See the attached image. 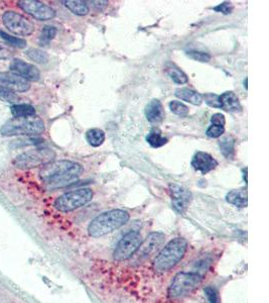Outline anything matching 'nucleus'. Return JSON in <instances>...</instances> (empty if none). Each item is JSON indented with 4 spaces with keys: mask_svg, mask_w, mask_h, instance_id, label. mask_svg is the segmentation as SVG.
Instances as JSON below:
<instances>
[{
    "mask_svg": "<svg viewBox=\"0 0 269 303\" xmlns=\"http://www.w3.org/2000/svg\"><path fill=\"white\" fill-rule=\"evenodd\" d=\"M83 171L84 169L80 164L62 160L43 166L39 172V177L50 187L58 188L78 180Z\"/></svg>",
    "mask_w": 269,
    "mask_h": 303,
    "instance_id": "1",
    "label": "nucleus"
},
{
    "mask_svg": "<svg viewBox=\"0 0 269 303\" xmlns=\"http://www.w3.org/2000/svg\"><path fill=\"white\" fill-rule=\"evenodd\" d=\"M129 220V213L121 209H114L98 215L92 220L88 226L89 235L93 238H98L110 234Z\"/></svg>",
    "mask_w": 269,
    "mask_h": 303,
    "instance_id": "2",
    "label": "nucleus"
},
{
    "mask_svg": "<svg viewBox=\"0 0 269 303\" xmlns=\"http://www.w3.org/2000/svg\"><path fill=\"white\" fill-rule=\"evenodd\" d=\"M44 132V124L38 117L14 118L5 123L0 129V134L12 136H37Z\"/></svg>",
    "mask_w": 269,
    "mask_h": 303,
    "instance_id": "3",
    "label": "nucleus"
},
{
    "mask_svg": "<svg viewBox=\"0 0 269 303\" xmlns=\"http://www.w3.org/2000/svg\"><path fill=\"white\" fill-rule=\"evenodd\" d=\"M188 243L183 238L170 241L159 253L154 261V267L159 272H166L173 268L185 256Z\"/></svg>",
    "mask_w": 269,
    "mask_h": 303,
    "instance_id": "4",
    "label": "nucleus"
},
{
    "mask_svg": "<svg viewBox=\"0 0 269 303\" xmlns=\"http://www.w3.org/2000/svg\"><path fill=\"white\" fill-rule=\"evenodd\" d=\"M92 198L93 191L90 188H80L58 197L55 201V207L61 212H70L86 205Z\"/></svg>",
    "mask_w": 269,
    "mask_h": 303,
    "instance_id": "5",
    "label": "nucleus"
},
{
    "mask_svg": "<svg viewBox=\"0 0 269 303\" xmlns=\"http://www.w3.org/2000/svg\"><path fill=\"white\" fill-rule=\"evenodd\" d=\"M56 153L50 149H35L24 152L14 159V165L19 169H30L46 166L54 161Z\"/></svg>",
    "mask_w": 269,
    "mask_h": 303,
    "instance_id": "6",
    "label": "nucleus"
},
{
    "mask_svg": "<svg viewBox=\"0 0 269 303\" xmlns=\"http://www.w3.org/2000/svg\"><path fill=\"white\" fill-rule=\"evenodd\" d=\"M201 281V276L197 273H180L173 279L168 294L171 298H180L193 290Z\"/></svg>",
    "mask_w": 269,
    "mask_h": 303,
    "instance_id": "7",
    "label": "nucleus"
},
{
    "mask_svg": "<svg viewBox=\"0 0 269 303\" xmlns=\"http://www.w3.org/2000/svg\"><path fill=\"white\" fill-rule=\"evenodd\" d=\"M142 244L141 236L137 232H129L118 243L114 251L116 261H124L131 258Z\"/></svg>",
    "mask_w": 269,
    "mask_h": 303,
    "instance_id": "8",
    "label": "nucleus"
},
{
    "mask_svg": "<svg viewBox=\"0 0 269 303\" xmlns=\"http://www.w3.org/2000/svg\"><path fill=\"white\" fill-rule=\"evenodd\" d=\"M2 21L8 30L18 35H29L34 30V26L29 20L14 11L4 12Z\"/></svg>",
    "mask_w": 269,
    "mask_h": 303,
    "instance_id": "9",
    "label": "nucleus"
},
{
    "mask_svg": "<svg viewBox=\"0 0 269 303\" xmlns=\"http://www.w3.org/2000/svg\"><path fill=\"white\" fill-rule=\"evenodd\" d=\"M19 7L37 20H49L56 16V11L49 5L36 0H21Z\"/></svg>",
    "mask_w": 269,
    "mask_h": 303,
    "instance_id": "10",
    "label": "nucleus"
},
{
    "mask_svg": "<svg viewBox=\"0 0 269 303\" xmlns=\"http://www.w3.org/2000/svg\"><path fill=\"white\" fill-rule=\"evenodd\" d=\"M10 70L26 81H37L40 78V73L35 66L20 59H14L10 63Z\"/></svg>",
    "mask_w": 269,
    "mask_h": 303,
    "instance_id": "11",
    "label": "nucleus"
},
{
    "mask_svg": "<svg viewBox=\"0 0 269 303\" xmlns=\"http://www.w3.org/2000/svg\"><path fill=\"white\" fill-rule=\"evenodd\" d=\"M169 192L171 196L172 206L174 207V209L180 213H185L192 200L191 192L175 184L169 185Z\"/></svg>",
    "mask_w": 269,
    "mask_h": 303,
    "instance_id": "12",
    "label": "nucleus"
},
{
    "mask_svg": "<svg viewBox=\"0 0 269 303\" xmlns=\"http://www.w3.org/2000/svg\"><path fill=\"white\" fill-rule=\"evenodd\" d=\"M0 85L12 90L13 92H25L30 88V84L28 81L12 72L0 73Z\"/></svg>",
    "mask_w": 269,
    "mask_h": 303,
    "instance_id": "13",
    "label": "nucleus"
},
{
    "mask_svg": "<svg viewBox=\"0 0 269 303\" xmlns=\"http://www.w3.org/2000/svg\"><path fill=\"white\" fill-rule=\"evenodd\" d=\"M192 166L196 171L202 174H207L218 166V162L210 154L205 152H198L192 160Z\"/></svg>",
    "mask_w": 269,
    "mask_h": 303,
    "instance_id": "14",
    "label": "nucleus"
},
{
    "mask_svg": "<svg viewBox=\"0 0 269 303\" xmlns=\"http://www.w3.org/2000/svg\"><path fill=\"white\" fill-rule=\"evenodd\" d=\"M164 240V236L159 233H153L147 237L145 242L141 244L138 251L136 253L139 254L140 257L146 258L150 256L151 253H153L157 247H159Z\"/></svg>",
    "mask_w": 269,
    "mask_h": 303,
    "instance_id": "15",
    "label": "nucleus"
},
{
    "mask_svg": "<svg viewBox=\"0 0 269 303\" xmlns=\"http://www.w3.org/2000/svg\"><path fill=\"white\" fill-rule=\"evenodd\" d=\"M219 108L227 112H237L241 110V104L237 95L233 91H227L218 97Z\"/></svg>",
    "mask_w": 269,
    "mask_h": 303,
    "instance_id": "16",
    "label": "nucleus"
},
{
    "mask_svg": "<svg viewBox=\"0 0 269 303\" xmlns=\"http://www.w3.org/2000/svg\"><path fill=\"white\" fill-rule=\"evenodd\" d=\"M145 116L147 121L151 124L161 123L164 119V109L161 102L157 99L151 100L145 108Z\"/></svg>",
    "mask_w": 269,
    "mask_h": 303,
    "instance_id": "17",
    "label": "nucleus"
},
{
    "mask_svg": "<svg viewBox=\"0 0 269 303\" xmlns=\"http://www.w3.org/2000/svg\"><path fill=\"white\" fill-rule=\"evenodd\" d=\"M174 95L177 98H180L182 100H185L187 102H190L194 105H201L203 100H204L203 95H201L197 91H194V90L189 89V88H178V89L175 90Z\"/></svg>",
    "mask_w": 269,
    "mask_h": 303,
    "instance_id": "18",
    "label": "nucleus"
},
{
    "mask_svg": "<svg viewBox=\"0 0 269 303\" xmlns=\"http://www.w3.org/2000/svg\"><path fill=\"white\" fill-rule=\"evenodd\" d=\"M227 201L238 207H246L247 206V190L246 189H238L230 191L227 196Z\"/></svg>",
    "mask_w": 269,
    "mask_h": 303,
    "instance_id": "19",
    "label": "nucleus"
},
{
    "mask_svg": "<svg viewBox=\"0 0 269 303\" xmlns=\"http://www.w3.org/2000/svg\"><path fill=\"white\" fill-rule=\"evenodd\" d=\"M165 72L176 84H185L189 81L188 76L173 63H167L165 65Z\"/></svg>",
    "mask_w": 269,
    "mask_h": 303,
    "instance_id": "20",
    "label": "nucleus"
},
{
    "mask_svg": "<svg viewBox=\"0 0 269 303\" xmlns=\"http://www.w3.org/2000/svg\"><path fill=\"white\" fill-rule=\"evenodd\" d=\"M146 141L152 148H160L167 143V139L162 136L161 131L157 128H153L150 130L149 134L146 137Z\"/></svg>",
    "mask_w": 269,
    "mask_h": 303,
    "instance_id": "21",
    "label": "nucleus"
},
{
    "mask_svg": "<svg viewBox=\"0 0 269 303\" xmlns=\"http://www.w3.org/2000/svg\"><path fill=\"white\" fill-rule=\"evenodd\" d=\"M219 146L224 157L228 160H233L235 157V139L231 136L222 139L219 142Z\"/></svg>",
    "mask_w": 269,
    "mask_h": 303,
    "instance_id": "22",
    "label": "nucleus"
},
{
    "mask_svg": "<svg viewBox=\"0 0 269 303\" xmlns=\"http://www.w3.org/2000/svg\"><path fill=\"white\" fill-rule=\"evenodd\" d=\"M66 7H68L73 13L77 15H86L89 12V6L87 2L81 0H68L63 1Z\"/></svg>",
    "mask_w": 269,
    "mask_h": 303,
    "instance_id": "23",
    "label": "nucleus"
},
{
    "mask_svg": "<svg viewBox=\"0 0 269 303\" xmlns=\"http://www.w3.org/2000/svg\"><path fill=\"white\" fill-rule=\"evenodd\" d=\"M86 140L92 147H99L105 141V133L100 129H91L86 134Z\"/></svg>",
    "mask_w": 269,
    "mask_h": 303,
    "instance_id": "24",
    "label": "nucleus"
},
{
    "mask_svg": "<svg viewBox=\"0 0 269 303\" xmlns=\"http://www.w3.org/2000/svg\"><path fill=\"white\" fill-rule=\"evenodd\" d=\"M11 113L14 118H28L35 116V109L29 104H14L11 106Z\"/></svg>",
    "mask_w": 269,
    "mask_h": 303,
    "instance_id": "25",
    "label": "nucleus"
},
{
    "mask_svg": "<svg viewBox=\"0 0 269 303\" xmlns=\"http://www.w3.org/2000/svg\"><path fill=\"white\" fill-rule=\"evenodd\" d=\"M57 34V28L52 25H46L40 33L39 36V44L40 46H47Z\"/></svg>",
    "mask_w": 269,
    "mask_h": 303,
    "instance_id": "26",
    "label": "nucleus"
},
{
    "mask_svg": "<svg viewBox=\"0 0 269 303\" xmlns=\"http://www.w3.org/2000/svg\"><path fill=\"white\" fill-rule=\"evenodd\" d=\"M26 56L33 62L35 63H39V64H44L49 61V56L37 49H30L26 52Z\"/></svg>",
    "mask_w": 269,
    "mask_h": 303,
    "instance_id": "27",
    "label": "nucleus"
},
{
    "mask_svg": "<svg viewBox=\"0 0 269 303\" xmlns=\"http://www.w3.org/2000/svg\"><path fill=\"white\" fill-rule=\"evenodd\" d=\"M169 108L172 113L178 116V117H187L189 115V107L185 105L184 103L173 100L169 102Z\"/></svg>",
    "mask_w": 269,
    "mask_h": 303,
    "instance_id": "28",
    "label": "nucleus"
},
{
    "mask_svg": "<svg viewBox=\"0 0 269 303\" xmlns=\"http://www.w3.org/2000/svg\"><path fill=\"white\" fill-rule=\"evenodd\" d=\"M0 36L6 41V43L10 46H13V47H16V48H19V49H22L25 47L26 45V42L22 39H19V37H16V36H11L9 34H7L6 32L0 30Z\"/></svg>",
    "mask_w": 269,
    "mask_h": 303,
    "instance_id": "29",
    "label": "nucleus"
},
{
    "mask_svg": "<svg viewBox=\"0 0 269 303\" xmlns=\"http://www.w3.org/2000/svg\"><path fill=\"white\" fill-rule=\"evenodd\" d=\"M0 100L13 103L18 100V96L12 90L0 85Z\"/></svg>",
    "mask_w": 269,
    "mask_h": 303,
    "instance_id": "30",
    "label": "nucleus"
},
{
    "mask_svg": "<svg viewBox=\"0 0 269 303\" xmlns=\"http://www.w3.org/2000/svg\"><path fill=\"white\" fill-rule=\"evenodd\" d=\"M187 55L189 58H191L195 61H198V62H202V63H208L211 60V56L205 52L189 51V52H187Z\"/></svg>",
    "mask_w": 269,
    "mask_h": 303,
    "instance_id": "31",
    "label": "nucleus"
},
{
    "mask_svg": "<svg viewBox=\"0 0 269 303\" xmlns=\"http://www.w3.org/2000/svg\"><path fill=\"white\" fill-rule=\"evenodd\" d=\"M224 133H225V127H219V126L212 125L207 130L206 134L211 139H217V138H220Z\"/></svg>",
    "mask_w": 269,
    "mask_h": 303,
    "instance_id": "32",
    "label": "nucleus"
},
{
    "mask_svg": "<svg viewBox=\"0 0 269 303\" xmlns=\"http://www.w3.org/2000/svg\"><path fill=\"white\" fill-rule=\"evenodd\" d=\"M13 52L7 44L0 43V60H8L12 57Z\"/></svg>",
    "mask_w": 269,
    "mask_h": 303,
    "instance_id": "33",
    "label": "nucleus"
},
{
    "mask_svg": "<svg viewBox=\"0 0 269 303\" xmlns=\"http://www.w3.org/2000/svg\"><path fill=\"white\" fill-rule=\"evenodd\" d=\"M218 97H219V95H216V94H207V95L203 96V98H205V100H206V103L209 106L215 107V108H219Z\"/></svg>",
    "mask_w": 269,
    "mask_h": 303,
    "instance_id": "34",
    "label": "nucleus"
},
{
    "mask_svg": "<svg viewBox=\"0 0 269 303\" xmlns=\"http://www.w3.org/2000/svg\"><path fill=\"white\" fill-rule=\"evenodd\" d=\"M213 9H214L215 11H217V12H222V13H224V14H229V13L232 12L233 7H232V5H231L230 2H224V3L219 4L218 6L214 7Z\"/></svg>",
    "mask_w": 269,
    "mask_h": 303,
    "instance_id": "35",
    "label": "nucleus"
},
{
    "mask_svg": "<svg viewBox=\"0 0 269 303\" xmlns=\"http://www.w3.org/2000/svg\"><path fill=\"white\" fill-rule=\"evenodd\" d=\"M211 123L214 126L225 127L226 120H225V117L222 113H215V115H213V117L211 119Z\"/></svg>",
    "mask_w": 269,
    "mask_h": 303,
    "instance_id": "36",
    "label": "nucleus"
},
{
    "mask_svg": "<svg viewBox=\"0 0 269 303\" xmlns=\"http://www.w3.org/2000/svg\"><path fill=\"white\" fill-rule=\"evenodd\" d=\"M205 293L207 295V298L210 303H219V298H218V294L216 292L215 289H213L212 287H208L205 290Z\"/></svg>",
    "mask_w": 269,
    "mask_h": 303,
    "instance_id": "37",
    "label": "nucleus"
}]
</instances>
